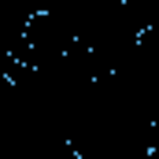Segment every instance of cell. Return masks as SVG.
Masks as SVG:
<instances>
[{"instance_id": "cell-1", "label": "cell", "mask_w": 159, "mask_h": 159, "mask_svg": "<svg viewBox=\"0 0 159 159\" xmlns=\"http://www.w3.org/2000/svg\"><path fill=\"white\" fill-rule=\"evenodd\" d=\"M37 0H0V59H15L30 22L37 19Z\"/></svg>"}]
</instances>
